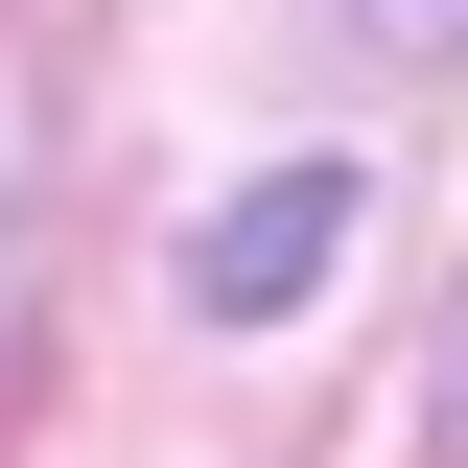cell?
I'll use <instances>...</instances> for the list:
<instances>
[{
	"label": "cell",
	"instance_id": "cell-1",
	"mask_svg": "<svg viewBox=\"0 0 468 468\" xmlns=\"http://www.w3.org/2000/svg\"><path fill=\"white\" fill-rule=\"evenodd\" d=\"M328 258H351V165H282V187H234V211L187 234V304H211V328H282Z\"/></svg>",
	"mask_w": 468,
	"mask_h": 468
},
{
	"label": "cell",
	"instance_id": "cell-2",
	"mask_svg": "<svg viewBox=\"0 0 468 468\" xmlns=\"http://www.w3.org/2000/svg\"><path fill=\"white\" fill-rule=\"evenodd\" d=\"M24 211H48V117H24V70H0V328H24Z\"/></svg>",
	"mask_w": 468,
	"mask_h": 468
},
{
	"label": "cell",
	"instance_id": "cell-3",
	"mask_svg": "<svg viewBox=\"0 0 468 468\" xmlns=\"http://www.w3.org/2000/svg\"><path fill=\"white\" fill-rule=\"evenodd\" d=\"M421 445L468 468V304H445V351H421Z\"/></svg>",
	"mask_w": 468,
	"mask_h": 468
},
{
	"label": "cell",
	"instance_id": "cell-4",
	"mask_svg": "<svg viewBox=\"0 0 468 468\" xmlns=\"http://www.w3.org/2000/svg\"><path fill=\"white\" fill-rule=\"evenodd\" d=\"M351 24H375V48H468V0H351Z\"/></svg>",
	"mask_w": 468,
	"mask_h": 468
}]
</instances>
